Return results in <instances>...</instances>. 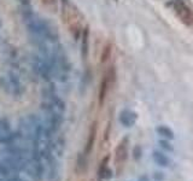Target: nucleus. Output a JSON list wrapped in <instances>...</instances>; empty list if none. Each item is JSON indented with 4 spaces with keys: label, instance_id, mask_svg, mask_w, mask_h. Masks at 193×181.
Here are the masks:
<instances>
[{
    "label": "nucleus",
    "instance_id": "f257e3e1",
    "mask_svg": "<svg viewBox=\"0 0 193 181\" xmlns=\"http://www.w3.org/2000/svg\"><path fill=\"white\" fill-rule=\"evenodd\" d=\"M128 156V139H124L116 149V164L124 163Z\"/></svg>",
    "mask_w": 193,
    "mask_h": 181
},
{
    "label": "nucleus",
    "instance_id": "f03ea898",
    "mask_svg": "<svg viewBox=\"0 0 193 181\" xmlns=\"http://www.w3.org/2000/svg\"><path fill=\"white\" fill-rule=\"evenodd\" d=\"M135 120H136L135 114L132 112V111H129V110H124V111H122L121 115H119V121H121V123H122L123 126H126V127L133 126Z\"/></svg>",
    "mask_w": 193,
    "mask_h": 181
},
{
    "label": "nucleus",
    "instance_id": "7ed1b4c3",
    "mask_svg": "<svg viewBox=\"0 0 193 181\" xmlns=\"http://www.w3.org/2000/svg\"><path fill=\"white\" fill-rule=\"evenodd\" d=\"M96 123L92 126L91 128V132H89V135H88V139H87V144H86V149H85V155H89L92 149H93V145H94V140H96Z\"/></svg>",
    "mask_w": 193,
    "mask_h": 181
},
{
    "label": "nucleus",
    "instance_id": "20e7f679",
    "mask_svg": "<svg viewBox=\"0 0 193 181\" xmlns=\"http://www.w3.org/2000/svg\"><path fill=\"white\" fill-rule=\"evenodd\" d=\"M152 157H153V161L156 162V164H158L161 167H168L169 158L163 152H161V151H153Z\"/></svg>",
    "mask_w": 193,
    "mask_h": 181
},
{
    "label": "nucleus",
    "instance_id": "39448f33",
    "mask_svg": "<svg viewBox=\"0 0 193 181\" xmlns=\"http://www.w3.org/2000/svg\"><path fill=\"white\" fill-rule=\"evenodd\" d=\"M156 132H157L161 137H163V138H165V139H174V132L170 128H168L167 126H159V127H157V128H156Z\"/></svg>",
    "mask_w": 193,
    "mask_h": 181
},
{
    "label": "nucleus",
    "instance_id": "423d86ee",
    "mask_svg": "<svg viewBox=\"0 0 193 181\" xmlns=\"http://www.w3.org/2000/svg\"><path fill=\"white\" fill-rule=\"evenodd\" d=\"M87 167V155L85 153H78L77 155V161H76V168L78 172H83Z\"/></svg>",
    "mask_w": 193,
    "mask_h": 181
},
{
    "label": "nucleus",
    "instance_id": "0eeeda50",
    "mask_svg": "<svg viewBox=\"0 0 193 181\" xmlns=\"http://www.w3.org/2000/svg\"><path fill=\"white\" fill-rule=\"evenodd\" d=\"M0 175H1L2 178H6V179H7V178H10L11 175H17V174H16L15 172H12L4 162H1V163H0Z\"/></svg>",
    "mask_w": 193,
    "mask_h": 181
},
{
    "label": "nucleus",
    "instance_id": "6e6552de",
    "mask_svg": "<svg viewBox=\"0 0 193 181\" xmlns=\"http://www.w3.org/2000/svg\"><path fill=\"white\" fill-rule=\"evenodd\" d=\"M109 156H106L103 161H101V163H100V167H99V169H98V176L100 178V175H101V173L105 170V168H108V162H109Z\"/></svg>",
    "mask_w": 193,
    "mask_h": 181
},
{
    "label": "nucleus",
    "instance_id": "1a4fd4ad",
    "mask_svg": "<svg viewBox=\"0 0 193 181\" xmlns=\"http://www.w3.org/2000/svg\"><path fill=\"white\" fill-rule=\"evenodd\" d=\"M111 176H112V170L110 169V168H105V170L101 173V175H100V179H106V180H109V179H111Z\"/></svg>",
    "mask_w": 193,
    "mask_h": 181
},
{
    "label": "nucleus",
    "instance_id": "9d476101",
    "mask_svg": "<svg viewBox=\"0 0 193 181\" xmlns=\"http://www.w3.org/2000/svg\"><path fill=\"white\" fill-rule=\"evenodd\" d=\"M159 146L162 147V149H164V150H167V151H173V146L168 142L167 140H159Z\"/></svg>",
    "mask_w": 193,
    "mask_h": 181
},
{
    "label": "nucleus",
    "instance_id": "9b49d317",
    "mask_svg": "<svg viewBox=\"0 0 193 181\" xmlns=\"http://www.w3.org/2000/svg\"><path fill=\"white\" fill-rule=\"evenodd\" d=\"M133 156H134L135 160H139L140 157H141V147L140 146H135L134 150H133Z\"/></svg>",
    "mask_w": 193,
    "mask_h": 181
},
{
    "label": "nucleus",
    "instance_id": "f8f14e48",
    "mask_svg": "<svg viewBox=\"0 0 193 181\" xmlns=\"http://www.w3.org/2000/svg\"><path fill=\"white\" fill-rule=\"evenodd\" d=\"M21 180H22V179L18 178V175H11L10 178L6 179V181H21Z\"/></svg>",
    "mask_w": 193,
    "mask_h": 181
},
{
    "label": "nucleus",
    "instance_id": "ddd939ff",
    "mask_svg": "<svg viewBox=\"0 0 193 181\" xmlns=\"http://www.w3.org/2000/svg\"><path fill=\"white\" fill-rule=\"evenodd\" d=\"M154 179H156V180H163V179H164V175H163V173H156V174H154Z\"/></svg>",
    "mask_w": 193,
    "mask_h": 181
},
{
    "label": "nucleus",
    "instance_id": "4468645a",
    "mask_svg": "<svg viewBox=\"0 0 193 181\" xmlns=\"http://www.w3.org/2000/svg\"><path fill=\"white\" fill-rule=\"evenodd\" d=\"M21 181H25V180H23V179H22V180H21Z\"/></svg>",
    "mask_w": 193,
    "mask_h": 181
}]
</instances>
